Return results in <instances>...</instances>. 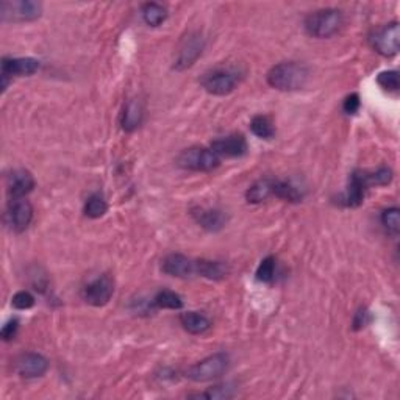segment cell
I'll return each mask as SVG.
<instances>
[{"label":"cell","instance_id":"33","mask_svg":"<svg viewBox=\"0 0 400 400\" xmlns=\"http://www.w3.org/2000/svg\"><path fill=\"white\" fill-rule=\"evenodd\" d=\"M17 328H19V322H17L16 319L7 322V324H5L3 328H2V339H3V341H11V339L16 336Z\"/></svg>","mask_w":400,"mask_h":400},{"label":"cell","instance_id":"22","mask_svg":"<svg viewBox=\"0 0 400 400\" xmlns=\"http://www.w3.org/2000/svg\"><path fill=\"white\" fill-rule=\"evenodd\" d=\"M141 15H142V19H144L147 26L158 27L166 21V17H168V11H166L163 5L151 2V3L142 5Z\"/></svg>","mask_w":400,"mask_h":400},{"label":"cell","instance_id":"2","mask_svg":"<svg viewBox=\"0 0 400 400\" xmlns=\"http://www.w3.org/2000/svg\"><path fill=\"white\" fill-rule=\"evenodd\" d=\"M343 26V13L336 8L318 10L305 19V30L309 37L325 39L335 35Z\"/></svg>","mask_w":400,"mask_h":400},{"label":"cell","instance_id":"14","mask_svg":"<svg viewBox=\"0 0 400 400\" xmlns=\"http://www.w3.org/2000/svg\"><path fill=\"white\" fill-rule=\"evenodd\" d=\"M161 269L171 277L184 278L196 274V261L189 260L188 256L182 254H171L163 260Z\"/></svg>","mask_w":400,"mask_h":400},{"label":"cell","instance_id":"32","mask_svg":"<svg viewBox=\"0 0 400 400\" xmlns=\"http://www.w3.org/2000/svg\"><path fill=\"white\" fill-rule=\"evenodd\" d=\"M360 95L358 94H350L345 97L344 104H343V110L347 113V115H355V113L360 110Z\"/></svg>","mask_w":400,"mask_h":400},{"label":"cell","instance_id":"9","mask_svg":"<svg viewBox=\"0 0 400 400\" xmlns=\"http://www.w3.org/2000/svg\"><path fill=\"white\" fill-rule=\"evenodd\" d=\"M204 46H205V41L204 38H202L200 33H196V32L188 33L182 41L180 49H178L174 68L178 70L191 68V66L197 61V58L202 55Z\"/></svg>","mask_w":400,"mask_h":400},{"label":"cell","instance_id":"23","mask_svg":"<svg viewBox=\"0 0 400 400\" xmlns=\"http://www.w3.org/2000/svg\"><path fill=\"white\" fill-rule=\"evenodd\" d=\"M272 196H276L277 199H282L285 202H292V204H297V202L302 200L301 191H298L294 184H291L289 182H282V180H274Z\"/></svg>","mask_w":400,"mask_h":400},{"label":"cell","instance_id":"24","mask_svg":"<svg viewBox=\"0 0 400 400\" xmlns=\"http://www.w3.org/2000/svg\"><path fill=\"white\" fill-rule=\"evenodd\" d=\"M250 130L255 136L261 140H271L276 135V128H274L272 121L267 116H255L250 122Z\"/></svg>","mask_w":400,"mask_h":400},{"label":"cell","instance_id":"18","mask_svg":"<svg viewBox=\"0 0 400 400\" xmlns=\"http://www.w3.org/2000/svg\"><path fill=\"white\" fill-rule=\"evenodd\" d=\"M142 116H144V111H142V105L140 100L130 99L127 100V104L124 105V111L121 116V125L124 131H135L140 127L142 122Z\"/></svg>","mask_w":400,"mask_h":400},{"label":"cell","instance_id":"15","mask_svg":"<svg viewBox=\"0 0 400 400\" xmlns=\"http://www.w3.org/2000/svg\"><path fill=\"white\" fill-rule=\"evenodd\" d=\"M39 61L35 58H3L2 75L3 77H27L38 73Z\"/></svg>","mask_w":400,"mask_h":400},{"label":"cell","instance_id":"3","mask_svg":"<svg viewBox=\"0 0 400 400\" xmlns=\"http://www.w3.org/2000/svg\"><path fill=\"white\" fill-rule=\"evenodd\" d=\"M220 158L211 149L207 147H189L178 155L177 164L187 171L194 172H210L216 169Z\"/></svg>","mask_w":400,"mask_h":400},{"label":"cell","instance_id":"6","mask_svg":"<svg viewBox=\"0 0 400 400\" xmlns=\"http://www.w3.org/2000/svg\"><path fill=\"white\" fill-rule=\"evenodd\" d=\"M43 13V5L33 0H3L0 3V16L7 22L37 21Z\"/></svg>","mask_w":400,"mask_h":400},{"label":"cell","instance_id":"16","mask_svg":"<svg viewBox=\"0 0 400 400\" xmlns=\"http://www.w3.org/2000/svg\"><path fill=\"white\" fill-rule=\"evenodd\" d=\"M366 183L361 177V171H356L349 178V187L345 193L339 197V204L347 208H356L363 204L364 193H366Z\"/></svg>","mask_w":400,"mask_h":400},{"label":"cell","instance_id":"5","mask_svg":"<svg viewBox=\"0 0 400 400\" xmlns=\"http://www.w3.org/2000/svg\"><path fill=\"white\" fill-rule=\"evenodd\" d=\"M241 80V75L233 68H216L202 79V86L213 95H227L233 93Z\"/></svg>","mask_w":400,"mask_h":400},{"label":"cell","instance_id":"21","mask_svg":"<svg viewBox=\"0 0 400 400\" xmlns=\"http://www.w3.org/2000/svg\"><path fill=\"white\" fill-rule=\"evenodd\" d=\"M272 178H263V180L254 183L246 193L249 204H261V202L272 197Z\"/></svg>","mask_w":400,"mask_h":400},{"label":"cell","instance_id":"10","mask_svg":"<svg viewBox=\"0 0 400 400\" xmlns=\"http://www.w3.org/2000/svg\"><path fill=\"white\" fill-rule=\"evenodd\" d=\"M7 219L11 229L21 233L28 229L30 222L33 219V207L30 202L22 197V199H10L7 208Z\"/></svg>","mask_w":400,"mask_h":400},{"label":"cell","instance_id":"1","mask_svg":"<svg viewBox=\"0 0 400 400\" xmlns=\"http://www.w3.org/2000/svg\"><path fill=\"white\" fill-rule=\"evenodd\" d=\"M267 83L277 91H297L307 85L308 69L301 63L286 61L271 68L266 75Z\"/></svg>","mask_w":400,"mask_h":400},{"label":"cell","instance_id":"17","mask_svg":"<svg viewBox=\"0 0 400 400\" xmlns=\"http://www.w3.org/2000/svg\"><path fill=\"white\" fill-rule=\"evenodd\" d=\"M191 214H193L196 222L208 231H219L227 222L222 211L211 210V208H194Z\"/></svg>","mask_w":400,"mask_h":400},{"label":"cell","instance_id":"25","mask_svg":"<svg viewBox=\"0 0 400 400\" xmlns=\"http://www.w3.org/2000/svg\"><path fill=\"white\" fill-rule=\"evenodd\" d=\"M153 305L157 308H166V309H180L183 307L182 297L175 294L172 291H160L153 298Z\"/></svg>","mask_w":400,"mask_h":400},{"label":"cell","instance_id":"28","mask_svg":"<svg viewBox=\"0 0 400 400\" xmlns=\"http://www.w3.org/2000/svg\"><path fill=\"white\" fill-rule=\"evenodd\" d=\"M381 224L385 225V229L392 233V235H397L400 231V211L399 208H388L383 213H381Z\"/></svg>","mask_w":400,"mask_h":400},{"label":"cell","instance_id":"26","mask_svg":"<svg viewBox=\"0 0 400 400\" xmlns=\"http://www.w3.org/2000/svg\"><path fill=\"white\" fill-rule=\"evenodd\" d=\"M106 210H108V205H106V202L104 200V197L94 194L86 200L85 210H83V211H85V214H86L88 218L99 219V218L104 216V214L106 213Z\"/></svg>","mask_w":400,"mask_h":400},{"label":"cell","instance_id":"11","mask_svg":"<svg viewBox=\"0 0 400 400\" xmlns=\"http://www.w3.org/2000/svg\"><path fill=\"white\" fill-rule=\"evenodd\" d=\"M49 369V361L43 355L33 354H22L16 358L15 371L21 375L22 379H38L43 377Z\"/></svg>","mask_w":400,"mask_h":400},{"label":"cell","instance_id":"8","mask_svg":"<svg viewBox=\"0 0 400 400\" xmlns=\"http://www.w3.org/2000/svg\"><path fill=\"white\" fill-rule=\"evenodd\" d=\"M115 292V282L110 276H100L89 282L82 291L83 301L93 307H104Z\"/></svg>","mask_w":400,"mask_h":400},{"label":"cell","instance_id":"13","mask_svg":"<svg viewBox=\"0 0 400 400\" xmlns=\"http://www.w3.org/2000/svg\"><path fill=\"white\" fill-rule=\"evenodd\" d=\"M35 188V178L26 169H16L7 178V193L10 199H22Z\"/></svg>","mask_w":400,"mask_h":400},{"label":"cell","instance_id":"29","mask_svg":"<svg viewBox=\"0 0 400 400\" xmlns=\"http://www.w3.org/2000/svg\"><path fill=\"white\" fill-rule=\"evenodd\" d=\"M379 85L386 89V91H397L399 89V73L397 70H385V73H380L377 77Z\"/></svg>","mask_w":400,"mask_h":400},{"label":"cell","instance_id":"7","mask_svg":"<svg viewBox=\"0 0 400 400\" xmlns=\"http://www.w3.org/2000/svg\"><path fill=\"white\" fill-rule=\"evenodd\" d=\"M371 46L374 50L383 57L397 55L400 46V28L397 22L386 23L379 30H375L371 37Z\"/></svg>","mask_w":400,"mask_h":400},{"label":"cell","instance_id":"20","mask_svg":"<svg viewBox=\"0 0 400 400\" xmlns=\"http://www.w3.org/2000/svg\"><path fill=\"white\" fill-rule=\"evenodd\" d=\"M196 274L200 277L210 278V280H220L227 277L229 274V267L220 261L211 260H197L196 261Z\"/></svg>","mask_w":400,"mask_h":400},{"label":"cell","instance_id":"31","mask_svg":"<svg viewBox=\"0 0 400 400\" xmlns=\"http://www.w3.org/2000/svg\"><path fill=\"white\" fill-rule=\"evenodd\" d=\"M13 307L17 309H28L35 305V297L28 291H19L13 296Z\"/></svg>","mask_w":400,"mask_h":400},{"label":"cell","instance_id":"19","mask_svg":"<svg viewBox=\"0 0 400 400\" xmlns=\"http://www.w3.org/2000/svg\"><path fill=\"white\" fill-rule=\"evenodd\" d=\"M180 324L183 325L184 330L191 333V335H204L205 332H208L211 328L210 319H208L205 314H200L196 312L183 313L180 316Z\"/></svg>","mask_w":400,"mask_h":400},{"label":"cell","instance_id":"27","mask_svg":"<svg viewBox=\"0 0 400 400\" xmlns=\"http://www.w3.org/2000/svg\"><path fill=\"white\" fill-rule=\"evenodd\" d=\"M276 276V258L274 256H266L260 263L258 269H256V280L263 283H271Z\"/></svg>","mask_w":400,"mask_h":400},{"label":"cell","instance_id":"34","mask_svg":"<svg viewBox=\"0 0 400 400\" xmlns=\"http://www.w3.org/2000/svg\"><path fill=\"white\" fill-rule=\"evenodd\" d=\"M369 322V313L366 309H361V312H358L355 316V321H354V328L355 330H360L364 325H366Z\"/></svg>","mask_w":400,"mask_h":400},{"label":"cell","instance_id":"4","mask_svg":"<svg viewBox=\"0 0 400 400\" xmlns=\"http://www.w3.org/2000/svg\"><path fill=\"white\" fill-rule=\"evenodd\" d=\"M230 360L229 356L222 352L219 354H213L210 356L204 358V360L196 363L187 371V377L197 383H202V381H210L222 375L227 369H229Z\"/></svg>","mask_w":400,"mask_h":400},{"label":"cell","instance_id":"30","mask_svg":"<svg viewBox=\"0 0 400 400\" xmlns=\"http://www.w3.org/2000/svg\"><path fill=\"white\" fill-rule=\"evenodd\" d=\"M233 396L231 388L229 385H219V386H213L211 390H208L207 392L197 394L196 397H202V399H229Z\"/></svg>","mask_w":400,"mask_h":400},{"label":"cell","instance_id":"12","mask_svg":"<svg viewBox=\"0 0 400 400\" xmlns=\"http://www.w3.org/2000/svg\"><path fill=\"white\" fill-rule=\"evenodd\" d=\"M211 151L218 155V157L227 158H236L242 157L247 152V142L244 140L242 135H230L225 138H219L211 142Z\"/></svg>","mask_w":400,"mask_h":400}]
</instances>
